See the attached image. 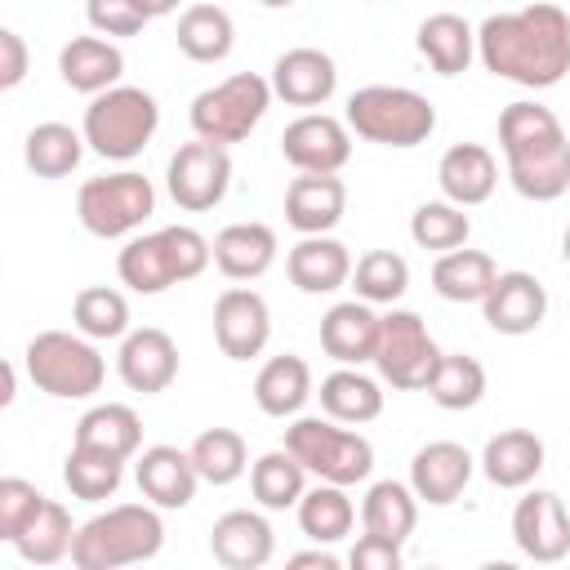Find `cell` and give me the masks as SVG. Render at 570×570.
Wrapping results in <instances>:
<instances>
[{
    "mask_svg": "<svg viewBox=\"0 0 570 570\" xmlns=\"http://www.w3.org/2000/svg\"><path fill=\"white\" fill-rule=\"evenodd\" d=\"M476 58L499 80L552 89L570 71V13L552 0H534L517 13H490L476 27Z\"/></svg>",
    "mask_w": 570,
    "mask_h": 570,
    "instance_id": "1",
    "label": "cell"
},
{
    "mask_svg": "<svg viewBox=\"0 0 570 570\" xmlns=\"http://www.w3.org/2000/svg\"><path fill=\"white\" fill-rule=\"evenodd\" d=\"M499 147L508 156V178L525 200H557L570 191V138L548 107L508 102L499 111Z\"/></svg>",
    "mask_w": 570,
    "mask_h": 570,
    "instance_id": "2",
    "label": "cell"
},
{
    "mask_svg": "<svg viewBox=\"0 0 570 570\" xmlns=\"http://www.w3.org/2000/svg\"><path fill=\"white\" fill-rule=\"evenodd\" d=\"M209 263H214V240H205L187 223H174V227L125 240L116 272H120V285H129L134 294H165L169 285L196 281Z\"/></svg>",
    "mask_w": 570,
    "mask_h": 570,
    "instance_id": "3",
    "label": "cell"
},
{
    "mask_svg": "<svg viewBox=\"0 0 570 570\" xmlns=\"http://www.w3.org/2000/svg\"><path fill=\"white\" fill-rule=\"evenodd\" d=\"M160 543H165V521L156 503H116L76 530L71 561L80 570H120L151 561Z\"/></svg>",
    "mask_w": 570,
    "mask_h": 570,
    "instance_id": "4",
    "label": "cell"
},
{
    "mask_svg": "<svg viewBox=\"0 0 570 570\" xmlns=\"http://www.w3.org/2000/svg\"><path fill=\"white\" fill-rule=\"evenodd\" d=\"M160 129V107L138 85H111L89 98L80 134L102 160H134Z\"/></svg>",
    "mask_w": 570,
    "mask_h": 570,
    "instance_id": "5",
    "label": "cell"
},
{
    "mask_svg": "<svg viewBox=\"0 0 570 570\" xmlns=\"http://www.w3.org/2000/svg\"><path fill=\"white\" fill-rule=\"evenodd\" d=\"M347 129L379 147H419L436 129V107L401 85H365L347 98Z\"/></svg>",
    "mask_w": 570,
    "mask_h": 570,
    "instance_id": "6",
    "label": "cell"
},
{
    "mask_svg": "<svg viewBox=\"0 0 570 570\" xmlns=\"http://www.w3.org/2000/svg\"><path fill=\"white\" fill-rule=\"evenodd\" d=\"M22 365H27V379L58 396V401H85L102 387L107 379V361L102 352L94 347V338L85 334H67V330H45L27 343L22 352Z\"/></svg>",
    "mask_w": 570,
    "mask_h": 570,
    "instance_id": "7",
    "label": "cell"
},
{
    "mask_svg": "<svg viewBox=\"0 0 570 570\" xmlns=\"http://www.w3.org/2000/svg\"><path fill=\"white\" fill-rule=\"evenodd\" d=\"M285 450L321 481H334V485H356L374 472V445L352 432V428H338V419H321V414H307V419H294L285 428Z\"/></svg>",
    "mask_w": 570,
    "mask_h": 570,
    "instance_id": "8",
    "label": "cell"
},
{
    "mask_svg": "<svg viewBox=\"0 0 570 570\" xmlns=\"http://www.w3.org/2000/svg\"><path fill=\"white\" fill-rule=\"evenodd\" d=\"M272 107V80H263L258 71H236L209 89H200L191 98V134L205 138V142H245L254 134V125L267 116Z\"/></svg>",
    "mask_w": 570,
    "mask_h": 570,
    "instance_id": "9",
    "label": "cell"
},
{
    "mask_svg": "<svg viewBox=\"0 0 570 570\" xmlns=\"http://www.w3.org/2000/svg\"><path fill=\"white\" fill-rule=\"evenodd\" d=\"M151 209H156V187H151V178H142L134 169L89 178L76 196L80 227L98 240H116V236L138 232L151 218Z\"/></svg>",
    "mask_w": 570,
    "mask_h": 570,
    "instance_id": "10",
    "label": "cell"
},
{
    "mask_svg": "<svg viewBox=\"0 0 570 570\" xmlns=\"http://www.w3.org/2000/svg\"><path fill=\"white\" fill-rule=\"evenodd\" d=\"M374 365H379L383 383H392V387H401V392H423V387H428V379H432L436 365H441V347H436V338L428 334V325H423L419 312L392 307V312L379 321Z\"/></svg>",
    "mask_w": 570,
    "mask_h": 570,
    "instance_id": "11",
    "label": "cell"
},
{
    "mask_svg": "<svg viewBox=\"0 0 570 570\" xmlns=\"http://www.w3.org/2000/svg\"><path fill=\"white\" fill-rule=\"evenodd\" d=\"M165 187L174 196L178 209L187 214H205L214 209L227 187H232V156L223 142H183L174 156H169V169H165Z\"/></svg>",
    "mask_w": 570,
    "mask_h": 570,
    "instance_id": "12",
    "label": "cell"
},
{
    "mask_svg": "<svg viewBox=\"0 0 570 570\" xmlns=\"http://www.w3.org/2000/svg\"><path fill=\"white\" fill-rule=\"evenodd\" d=\"M281 151L298 174H338L352 160V134L343 120L325 111H307L285 125Z\"/></svg>",
    "mask_w": 570,
    "mask_h": 570,
    "instance_id": "13",
    "label": "cell"
},
{
    "mask_svg": "<svg viewBox=\"0 0 570 570\" xmlns=\"http://www.w3.org/2000/svg\"><path fill=\"white\" fill-rule=\"evenodd\" d=\"M272 338V312L263 294L232 285L214 303V343L227 361H254Z\"/></svg>",
    "mask_w": 570,
    "mask_h": 570,
    "instance_id": "14",
    "label": "cell"
},
{
    "mask_svg": "<svg viewBox=\"0 0 570 570\" xmlns=\"http://www.w3.org/2000/svg\"><path fill=\"white\" fill-rule=\"evenodd\" d=\"M512 539L539 566L561 561L570 552V512H566V503L552 490H530L512 508Z\"/></svg>",
    "mask_w": 570,
    "mask_h": 570,
    "instance_id": "15",
    "label": "cell"
},
{
    "mask_svg": "<svg viewBox=\"0 0 570 570\" xmlns=\"http://www.w3.org/2000/svg\"><path fill=\"white\" fill-rule=\"evenodd\" d=\"M481 316L494 334H530L548 316V289L530 272H499L490 294L481 298Z\"/></svg>",
    "mask_w": 570,
    "mask_h": 570,
    "instance_id": "16",
    "label": "cell"
},
{
    "mask_svg": "<svg viewBox=\"0 0 570 570\" xmlns=\"http://www.w3.org/2000/svg\"><path fill=\"white\" fill-rule=\"evenodd\" d=\"M116 370L125 379L129 392H165L174 379H178V343L156 330V325H142V330H129L120 338V352H116Z\"/></svg>",
    "mask_w": 570,
    "mask_h": 570,
    "instance_id": "17",
    "label": "cell"
},
{
    "mask_svg": "<svg viewBox=\"0 0 570 570\" xmlns=\"http://www.w3.org/2000/svg\"><path fill=\"white\" fill-rule=\"evenodd\" d=\"M472 454L459 441H428L410 459V490L428 508H450L472 481Z\"/></svg>",
    "mask_w": 570,
    "mask_h": 570,
    "instance_id": "18",
    "label": "cell"
},
{
    "mask_svg": "<svg viewBox=\"0 0 570 570\" xmlns=\"http://www.w3.org/2000/svg\"><path fill=\"white\" fill-rule=\"evenodd\" d=\"M334 89H338V67L325 49L298 45V49H285L272 67V94L285 98L289 107H325Z\"/></svg>",
    "mask_w": 570,
    "mask_h": 570,
    "instance_id": "19",
    "label": "cell"
},
{
    "mask_svg": "<svg viewBox=\"0 0 570 570\" xmlns=\"http://www.w3.org/2000/svg\"><path fill=\"white\" fill-rule=\"evenodd\" d=\"M134 481H138V494L156 508H187L196 499V485H200V472L191 463L187 450L178 445H147L138 454V468H134Z\"/></svg>",
    "mask_w": 570,
    "mask_h": 570,
    "instance_id": "20",
    "label": "cell"
},
{
    "mask_svg": "<svg viewBox=\"0 0 570 570\" xmlns=\"http://www.w3.org/2000/svg\"><path fill=\"white\" fill-rule=\"evenodd\" d=\"M209 552L218 566L227 570H263L276 552V539H272V525L263 512H249V508H232L214 521L209 530Z\"/></svg>",
    "mask_w": 570,
    "mask_h": 570,
    "instance_id": "21",
    "label": "cell"
},
{
    "mask_svg": "<svg viewBox=\"0 0 570 570\" xmlns=\"http://www.w3.org/2000/svg\"><path fill=\"white\" fill-rule=\"evenodd\" d=\"M347 209V187L338 174H298L285 187V223L298 236H321L343 223Z\"/></svg>",
    "mask_w": 570,
    "mask_h": 570,
    "instance_id": "22",
    "label": "cell"
},
{
    "mask_svg": "<svg viewBox=\"0 0 570 570\" xmlns=\"http://www.w3.org/2000/svg\"><path fill=\"white\" fill-rule=\"evenodd\" d=\"M379 321L383 316H374V307L365 298L334 303L321 316V347H325V356H334L338 365H365V361H374Z\"/></svg>",
    "mask_w": 570,
    "mask_h": 570,
    "instance_id": "23",
    "label": "cell"
},
{
    "mask_svg": "<svg viewBox=\"0 0 570 570\" xmlns=\"http://www.w3.org/2000/svg\"><path fill=\"white\" fill-rule=\"evenodd\" d=\"M436 183H441V196L472 209V205H485L499 187V165L490 156V147L481 142H454L441 165H436Z\"/></svg>",
    "mask_w": 570,
    "mask_h": 570,
    "instance_id": "24",
    "label": "cell"
},
{
    "mask_svg": "<svg viewBox=\"0 0 570 570\" xmlns=\"http://www.w3.org/2000/svg\"><path fill=\"white\" fill-rule=\"evenodd\" d=\"M285 272L289 281L303 289V294H334L352 281V254L343 240H334L330 232L321 236H303L289 258H285Z\"/></svg>",
    "mask_w": 570,
    "mask_h": 570,
    "instance_id": "25",
    "label": "cell"
},
{
    "mask_svg": "<svg viewBox=\"0 0 570 570\" xmlns=\"http://www.w3.org/2000/svg\"><path fill=\"white\" fill-rule=\"evenodd\" d=\"M58 71H62V85H67V89L94 98V94L120 85L125 53H120V45H111L107 36H76V40L62 45Z\"/></svg>",
    "mask_w": 570,
    "mask_h": 570,
    "instance_id": "26",
    "label": "cell"
},
{
    "mask_svg": "<svg viewBox=\"0 0 570 570\" xmlns=\"http://www.w3.org/2000/svg\"><path fill=\"white\" fill-rule=\"evenodd\" d=\"M481 468L490 476V485L499 490H521L543 472V441L530 428H503L485 441L481 450Z\"/></svg>",
    "mask_w": 570,
    "mask_h": 570,
    "instance_id": "27",
    "label": "cell"
},
{
    "mask_svg": "<svg viewBox=\"0 0 570 570\" xmlns=\"http://www.w3.org/2000/svg\"><path fill=\"white\" fill-rule=\"evenodd\" d=\"M276 263V232L267 223H232L214 236V267L227 281H258Z\"/></svg>",
    "mask_w": 570,
    "mask_h": 570,
    "instance_id": "28",
    "label": "cell"
},
{
    "mask_svg": "<svg viewBox=\"0 0 570 570\" xmlns=\"http://www.w3.org/2000/svg\"><path fill=\"white\" fill-rule=\"evenodd\" d=\"M312 396V370L303 356H272L254 379V401L267 419H294Z\"/></svg>",
    "mask_w": 570,
    "mask_h": 570,
    "instance_id": "29",
    "label": "cell"
},
{
    "mask_svg": "<svg viewBox=\"0 0 570 570\" xmlns=\"http://www.w3.org/2000/svg\"><path fill=\"white\" fill-rule=\"evenodd\" d=\"M414 45L432 62L436 76H459L476 58V31L459 13H432V18H423Z\"/></svg>",
    "mask_w": 570,
    "mask_h": 570,
    "instance_id": "30",
    "label": "cell"
},
{
    "mask_svg": "<svg viewBox=\"0 0 570 570\" xmlns=\"http://www.w3.org/2000/svg\"><path fill=\"white\" fill-rule=\"evenodd\" d=\"M494 276H499V267H494V258H490L485 249L459 245V249H445V254L436 258V267H432V289H436L445 303H481V298L490 294Z\"/></svg>",
    "mask_w": 570,
    "mask_h": 570,
    "instance_id": "31",
    "label": "cell"
},
{
    "mask_svg": "<svg viewBox=\"0 0 570 570\" xmlns=\"http://www.w3.org/2000/svg\"><path fill=\"white\" fill-rule=\"evenodd\" d=\"M71 445H89V450H107L116 459H134L138 445H142V419L120 405V401H107V405H94L80 414L76 423V441Z\"/></svg>",
    "mask_w": 570,
    "mask_h": 570,
    "instance_id": "32",
    "label": "cell"
},
{
    "mask_svg": "<svg viewBox=\"0 0 570 570\" xmlns=\"http://www.w3.org/2000/svg\"><path fill=\"white\" fill-rule=\"evenodd\" d=\"M361 525H365V534L405 543L419 525V494L401 481H374L361 499Z\"/></svg>",
    "mask_w": 570,
    "mask_h": 570,
    "instance_id": "33",
    "label": "cell"
},
{
    "mask_svg": "<svg viewBox=\"0 0 570 570\" xmlns=\"http://www.w3.org/2000/svg\"><path fill=\"white\" fill-rule=\"evenodd\" d=\"M321 410L330 419H338V423L361 428V423L383 414V392H379V383L370 374H361L356 365H343V370L321 379Z\"/></svg>",
    "mask_w": 570,
    "mask_h": 570,
    "instance_id": "34",
    "label": "cell"
},
{
    "mask_svg": "<svg viewBox=\"0 0 570 570\" xmlns=\"http://www.w3.org/2000/svg\"><path fill=\"white\" fill-rule=\"evenodd\" d=\"M174 40L191 62H223L236 45V22L218 4H191V9H183Z\"/></svg>",
    "mask_w": 570,
    "mask_h": 570,
    "instance_id": "35",
    "label": "cell"
},
{
    "mask_svg": "<svg viewBox=\"0 0 570 570\" xmlns=\"http://www.w3.org/2000/svg\"><path fill=\"white\" fill-rule=\"evenodd\" d=\"M85 156V134H76L62 120H45L27 134L22 142V160L36 178H67Z\"/></svg>",
    "mask_w": 570,
    "mask_h": 570,
    "instance_id": "36",
    "label": "cell"
},
{
    "mask_svg": "<svg viewBox=\"0 0 570 570\" xmlns=\"http://www.w3.org/2000/svg\"><path fill=\"white\" fill-rule=\"evenodd\" d=\"M71 543H76V525L58 499H45V508L31 517V525L13 539V548L27 566H58L62 557H71Z\"/></svg>",
    "mask_w": 570,
    "mask_h": 570,
    "instance_id": "37",
    "label": "cell"
},
{
    "mask_svg": "<svg viewBox=\"0 0 570 570\" xmlns=\"http://www.w3.org/2000/svg\"><path fill=\"white\" fill-rule=\"evenodd\" d=\"M249 490L267 512H285L298 508L303 490H307V468L289 454V450H267L263 459H254L249 468Z\"/></svg>",
    "mask_w": 570,
    "mask_h": 570,
    "instance_id": "38",
    "label": "cell"
},
{
    "mask_svg": "<svg viewBox=\"0 0 570 570\" xmlns=\"http://www.w3.org/2000/svg\"><path fill=\"white\" fill-rule=\"evenodd\" d=\"M356 521V508L347 499V485H334V481H321L312 490H303L298 499V530L316 543H338Z\"/></svg>",
    "mask_w": 570,
    "mask_h": 570,
    "instance_id": "39",
    "label": "cell"
},
{
    "mask_svg": "<svg viewBox=\"0 0 570 570\" xmlns=\"http://www.w3.org/2000/svg\"><path fill=\"white\" fill-rule=\"evenodd\" d=\"M120 476H125V459L107 454V450H89V445H71L67 463H62V481L71 490V499H85V503H102L120 490Z\"/></svg>",
    "mask_w": 570,
    "mask_h": 570,
    "instance_id": "40",
    "label": "cell"
},
{
    "mask_svg": "<svg viewBox=\"0 0 570 570\" xmlns=\"http://www.w3.org/2000/svg\"><path fill=\"white\" fill-rule=\"evenodd\" d=\"M441 410H472L481 396H485V370L476 356H463V352H441V365L436 374L428 379L423 387Z\"/></svg>",
    "mask_w": 570,
    "mask_h": 570,
    "instance_id": "41",
    "label": "cell"
},
{
    "mask_svg": "<svg viewBox=\"0 0 570 570\" xmlns=\"http://www.w3.org/2000/svg\"><path fill=\"white\" fill-rule=\"evenodd\" d=\"M191 463L200 472V481L209 485H232L245 468H249V450H245V436L232 432V428H205L196 441H191Z\"/></svg>",
    "mask_w": 570,
    "mask_h": 570,
    "instance_id": "42",
    "label": "cell"
},
{
    "mask_svg": "<svg viewBox=\"0 0 570 570\" xmlns=\"http://www.w3.org/2000/svg\"><path fill=\"white\" fill-rule=\"evenodd\" d=\"M71 321L85 338H125L129 334V298L111 285H89L76 294Z\"/></svg>",
    "mask_w": 570,
    "mask_h": 570,
    "instance_id": "43",
    "label": "cell"
},
{
    "mask_svg": "<svg viewBox=\"0 0 570 570\" xmlns=\"http://www.w3.org/2000/svg\"><path fill=\"white\" fill-rule=\"evenodd\" d=\"M352 289L365 303H396L410 289V263L396 249H370L352 267Z\"/></svg>",
    "mask_w": 570,
    "mask_h": 570,
    "instance_id": "44",
    "label": "cell"
},
{
    "mask_svg": "<svg viewBox=\"0 0 570 570\" xmlns=\"http://www.w3.org/2000/svg\"><path fill=\"white\" fill-rule=\"evenodd\" d=\"M410 236H414L419 249H441L445 254V249L468 245L472 223H468L463 205H454V200H423L410 214Z\"/></svg>",
    "mask_w": 570,
    "mask_h": 570,
    "instance_id": "45",
    "label": "cell"
},
{
    "mask_svg": "<svg viewBox=\"0 0 570 570\" xmlns=\"http://www.w3.org/2000/svg\"><path fill=\"white\" fill-rule=\"evenodd\" d=\"M45 499H49V494H40L31 481L4 476V481H0V539L13 543V539L31 525V517L45 508Z\"/></svg>",
    "mask_w": 570,
    "mask_h": 570,
    "instance_id": "46",
    "label": "cell"
},
{
    "mask_svg": "<svg viewBox=\"0 0 570 570\" xmlns=\"http://www.w3.org/2000/svg\"><path fill=\"white\" fill-rule=\"evenodd\" d=\"M85 18L98 36H138L151 18L134 4V0H85Z\"/></svg>",
    "mask_w": 570,
    "mask_h": 570,
    "instance_id": "47",
    "label": "cell"
},
{
    "mask_svg": "<svg viewBox=\"0 0 570 570\" xmlns=\"http://www.w3.org/2000/svg\"><path fill=\"white\" fill-rule=\"evenodd\" d=\"M347 561H352V570H401V543L379 539V534H361Z\"/></svg>",
    "mask_w": 570,
    "mask_h": 570,
    "instance_id": "48",
    "label": "cell"
},
{
    "mask_svg": "<svg viewBox=\"0 0 570 570\" xmlns=\"http://www.w3.org/2000/svg\"><path fill=\"white\" fill-rule=\"evenodd\" d=\"M27 67H31L27 40H22L13 27H4V31H0V89H18V85L27 80Z\"/></svg>",
    "mask_w": 570,
    "mask_h": 570,
    "instance_id": "49",
    "label": "cell"
},
{
    "mask_svg": "<svg viewBox=\"0 0 570 570\" xmlns=\"http://www.w3.org/2000/svg\"><path fill=\"white\" fill-rule=\"evenodd\" d=\"M289 566H294V570H303V566H321V570H338V557H334V552H330V548L321 543V548H312V552H294V557H289Z\"/></svg>",
    "mask_w": 570,
    "mask_h": 570,
    "instance_id": "50",
    "label": "cell"
},
{
    "mask_svg": "<svg viewBox=\"0 0 570 570\" xmlns=\"http://www.w3.org/2000/svg\"><path fill=\"white\" fill-rule=\"evenodd\" d=\"M134 4H138L147 18H165V13H174V9H178V0H134Z\"/></svg>",
    "mask_w": 570,
    "mask_h": 570,
    "instance_id": "51",
    "label": "cell"
},
{
    "mask_svg": "<svg viewBox=\"0 0 570 570\" xmlns=\"http://www.w3.org/2000/svg\"><path fill=\"white\" fill-rule=\"evenodd\" d=\"M13 383H18V374H13V365H4V392H0V405L13 401Z\"/></svg>",
    "mask_w": 570,
    "mask_h": 570,
    "instance_id": "52",
    "label": "cell"
},
{
    "mask_svg": "<svg viewBox=\"0 0 570 570\" xmlns=\"http://www.w3.org/2000/svg\"><path fill=\"white\" fill-rule=\"evenodd\" d=\"M258 4H267V9H289L294 0H258Z\"/></svg>",
    "mask_w": 570,
    "mask_h": 570,
    "instance_id": "53",
    "label": "cell"
},
{
    "mask_svg": "<svg viewBox=\"0 0 570 570\" xmlns=\"http://www.w3.org/2000/svg\"><path fill=\"white\" fill-rule=\"evenodd\" d=\"M561 254H566V263H570V227H566V236H561Z\"/></svg>",
    "mask_w": 570,
    "mask_h": 570,
    "instance_id": "54",
    "label": "cell"
}]
</instances>
